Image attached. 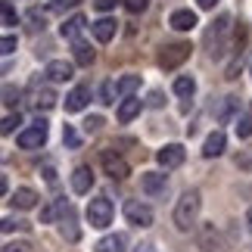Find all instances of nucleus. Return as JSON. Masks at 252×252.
I'll use <instances>...</instances> for the list:
<instances>
[{
	"mask_svg": "<svg viewBox=\"0 0 252 252\" xmlns=\"http://www.w3.org/2000/svg\"><path fill=\"white\" fill-rule=\"evenodd\" d=\"M199 209H202L199 190H187L178 199V206H174V227H178V230H190L193 224H196V218H199Z\"/></svg>",
	"mask_w": 252,
	"mask_h": 252,
	"instance_id": "nucleus-1",
	"label": "nucleus"
},
{
	"mask_svg": "<svg viewBox=\"0 0 252 252\" xmlns=\"http://www.w3.org/2000/svg\"><path fill=\"white\" fill-rule=\"evenodd\" d=\"M112 215H115V209H112V202L106 196H96V199H91V206H87V221H91V227H100V230L109 227Z\"/></svg>",
	"mask_w": 252,
	"mask_h": 252,
	"instance_id": "nucleus-2",
	"label": "nucleus"
},
{
	"mask_svg": "<svg viewBox=\"0 0 252 252\" xmlns=\"http://www.w3.org/2000/svg\"><path fill=\"white\" fill-rule=\"evenodd\" d=\"M19 150H41L44 143H47V122L44 119H37L32 128H25L22 134H19Z\"/></svg>",
	"mask_w": 252,
	"mask_h": 252,
	"instance_id": "nucleus-3",
	"label": "nucleus"
},
{
	"mask_svg": "<svg viewBox=\"0 0 252 252\" xmlns=\"http://www.w3.org/2000/svg\"><path fill=\"white\" fill-rule=\"evenodd\" d=\"M100 165H103V171L109 174L112 181H125L131 174V168H128V162H125L115 150H103L100 153Z\"/></svg>",
	"mask_w": 252,
	"mask_h": 252,
	"instance_id": "nucleus-4",
	"label": "nucleus"
},
{
	"mask_svg": "<svg viewBox=\"0 0 252 252\" xmlns=\"http://www.w3.org/2000/svg\"><path fill=\"white\" fill-rule=\"evenodd\" d=\"M190 53H193L190 44H171V47H165V50L159 53V65L162 69H178L181 63L190 60Z\"/></svg>",
	"mask_w": 252,
	"mask_h": 252,
	"instance_id": "nucleus-5",
	"label": "nucleus"
},
{
	"mask_svg": "<svg viewBox=\"0 0 252 252\" xmlns=\"http://www.w3.org/2000/svg\"><path fill=\"white\" fill-rule=\"evenodd\" d=\"M125 218H128L131 224H137V227H150L153 224V209L147 202H140V199H128L125 202Z\"/></svg>",
	"mask_w": 252,
	"mask_h": 252,
	"instance_id": "nucleus-6",
	"label": "nucleus"
},
{
	"mask_svg": "<svg viewBox=\"0 0 252 252\" xmlns=\"http://www.w3.org/2000/svg\"><path fill=\"white\" fill-rule=\"evenodd\" d=\"M184 159H187V150L181 147V143H168V147H162L159 153H156V162L162 168H178V165H184Z\"/></svg>",
	"mask_w": 252,
	"mask_h": 252,
	"instance_id": "nucleus-7",
	"label": "nucleus"
},
{
	"mask_svg": "<svg viewBox=\"0 0 252 252\" xmlns=\"http://www.w3.org/2000/svg\"><path fill=\"white\" fill-rule=\"evenodd\" d=\"M196 240H199V249L202 252H227V243L221 240V234L215 230V224H206V227L199 230Z\"/></svg>",
	"mask_w": 252,
	"mask_h": 252,
	"instance_id": "nucleus-8",
	"label": "nucleus"
},
{
	"mask_svg": "<svg viewBox=\"0 0 252 252\" xmlns=\"http://www.w3.org/2000/svg\"><path fill=\"white\" fill-rule=\"evenodd\" d=\"M140 190L147 193V196H162V193L168 190V178L159 174V171H147V174H140Z\"/></svg>",
	"mask_w": 252,
	"mask_h": 252,
	"instance_id": "nucleus-9",
	"label": "nucleus"
},
{
	"mask_svg": "<svg viewBox=\"0 0 252 252\" xmlns=\"http://www.w3.org/2000/svg\"><path fill=\"white\" fill-rule=\"evenodd\" d=\"M47 78H50V81H56V84H60V81H72L75 78V69H72V63H65V60H50V63H47Z\"/></svg>",
	"mask_w": 252,
	"mask_h": 252,
	"instance_id": "nucleus-10",
	"label": "nucleus"
},
{
	"mask_svg": "<svg viewBox=\"0 0 252 252\" xmlns=\"http://www.w3.org/2000/svg\"><path fill=\"white\" fill-rule=\"evenodd\" d=\"M168 25L174 28V32H193V28L199 25V19L193 9H174L171 19H168Z\"/></svg>",
	"mask_w": 252,
	"mask_h": 252,
	"instance_id": "nucleus-11",
	"label": "nucleus"
},
{
	"mask_svg": "<svg viewBox=\"0 0 252 252\" xmlns=\"http://www.w3.org/2000/svg\"><path fill=\"white\" fill-rule=\"evenodd\" d=\"M87 100H91V87H84V84L72 87V94L65 96V112H81L87 106Z\"/></svg>",
	"mask_w": 252,
	"mask_h": 252,
	"instance_id": "nucleus-12",
	"label": "nucleus"
},
{
	"mask_svg": "<svg viewBox=\"0 0 252 252\" xmlns=\"http://www.w3.org/2000/svg\"><path fill=\"white\" fill-rule=\"evenodd\" d=\"M224 147H227V137H224V131H212L209 137H206L202 156H206V159H215V156H221V153H224Z\"/></svg>",
	"mask_w": 252,
	"mask_h": 252,
	"instance_id": "nucleus-13",
	"label": "nucleus"
},
{
	"mask_svg": "<svg viewBox=\"0 0 252 252\" xmlns=\"http://www.w3.org/2000/svg\"><path fill=\"white\" fill-rule=\"evenodd\" d=\"M140 100H137V96H122V103H119V112H115V115H119V122L122 125H128L131 119H137V115H140Z\"/></svg>",
	"mask_w": 252,
	"mask_h": 252,
	"instance_id": "nucleus-14",
	"label": "nucleus"
},
{
	"mask_svg": "<svg viewBox=\"0 0 252 252\" xmlns=\"http://www.w3.org/2000/svg\"><path fill=\"white\" fill-rule=\"evenodd\" d=\"M91 187H94L91 168H87V165H78V168L72 171V190H75V193H91Z\"/></svg>",
	"mask_w": 252,
	"mask_h": 252,
	"instance_id": "nucleus-15",
	"label": "nucleus"
},
{
	"mask_svg": "<svg viewBox=\"0 0 252 252\" xmlns=\"http://www.w3.org/2000/svg\"><path fill=\"white\" fill-rule=\"evenodd\" d=\"M115 28H119V25H115V19H96V22L91 25V32H94V37L100 44H109L112 37H115Z\"/></svg>",
	"mask_w": 252,
	"mask_h": 252,
	"instance_id": "nucleus-16",
	"label": "nucleus"
},
{
	"mask_svg": "<svg viewBox=\"0 0 252 252\" xmlns=\"http://www.w3.org/2000/svg\"><path fill=\"white\" fill-rule=\"evenodd\" d=\"M84 25H87L84 16H72V19H65V22L60 25V34L65 37V41H78V34L84 32Z\"/></svg>",
	"mask_w": 252,
	"mask_h": 252,
	"instance_id": "nucleus-17",
	"label": "nucleus"
},
{
	"mask_svg": "<svg viewBox=\"0 0 252 252\" xmlns=\"http://www.w3.org/2000/svg\"><path fill=\"white\" fill-rule=\"evenodd\" d=\"M125 246H128V234H109V237H103L94 249L96 252H125Z\"/></svg>",
	"mask_w": 252,
	"mask_h": 252,
	"instance_id": "nucleus-18",
	"label": "nucleus"
},
{
	"mask_svg": "<svg viewBox=\"0 0 252 252\" xmlns=\"http://www.w3.org/2000/svg\"><path fill=\"white\" fill-rule=\"evenodd\" d=\"M13 206H16V209H34V206H37V193H34L32 187H19V190L13 193Z\"/></svg>",
	"mask_w": 252,
	"mask_h": 252,
	"instance_id": "nucleus-19",
	"label": "nucleus"
},
{
	"mask_svg": "<svg viewBox=\"0 0 252 252\" xmlns=\"http://www.w3.org/2000/svg\"><path fill=\"white\" fill-rule=\"evenodd\" d=\"M237 109H240V100L237 96H224V100H221V106L215 109V119L218 122H230L237 115Z\"/></svg>",
	"mask_w": 252,
	"mask_h": 252,
	"instance_id": "nucleus-20",
	"label": "nucleus"
},
{
	"mask_svg": "<svg viewBox=\"0 0 252 252\" xmlns=\"http://www.w3.org/2000/svg\"><path fill=\"white\" fill-rule=\"evenodd\" d=\"M72 56H75L78 65H91L94 63V50H91L87 41H72Z\"/></svg>",
	"mask_w": 252,
	"mask_h": 252,
	"instance_id": "nucleus-21",
	"label": "nucleus"
},
{
	"mask_svg": "<svg viewBox=\"0 0 252 252\" xmlns=\"http://www.w3.org/2000/svg\"><path fill=\"white\" fill-rule=\"evenodd\" d=\"M60 224H63V237H65V240H78V227H75V209H72V206H65Z\"/></svg>",
	"mask_w": 252,
	"mask_h": 252,
	"instance_id": "nucleus-22",
	"label": "nucleus"
},
{
	"mask_svg": "<svg viewBox=\"0 0 252 252\" xmlns=\"http://www.w3.org/2000/svg\"><path fill=\"white\" fill-rule=\"evenodd\" d=\"M140 87V75H125V78L115 81V94L122 96H134V91Z\"/></svg>",
	"mask_w": 252,
	"mask_h": 252,
	"instance_id": "nucleus-23",
	"label": "nucleus"
},
{
	"mask_svg": "<svg viewBox=\"0 0 252 252\" xmlns=\"http://www.w3.org/2000/svg\"><path fill=\"white\" fill-rule=\"evenodd\" d=\"M227 28H230V16H218V22H212V28H209L206 41H209V44H212V41H221V37L227 34Z\"/></svg>",
	"mask_w": 252,
	"mask_h": 252,
	"instance_id": "nucleus-24",
	"label": "nucleus"
},
{
	"mask_svg": "<svg viewBox=\"0 0 252 252\" xmlns=\"http://www.w3.org/2000/svg\"><path fill=\"white\" fill-rule=\"evenodd\" d=\"M19 96H22V91H19L16 84H3V87H0V103L9 106V109H16V106H19Z\"/></svg>",
	"mask_w": 252,
	"mask_h": 252,
	"instance_id": "nucleus-25",
	"label": "nucleus"
},
{
	"mask_svg": "<svg viewBox=\"0 0 252 252\" xmlns=\"http://www.w3.org/2000/svg\"><path fill=\"white\" fill-rule=\"evenodd\" d=\"M174 94H178V96H184V100H190V96L196 94V81H193L190 75H181V78L174 81Z\"/></svg>",
	"mask_w": 252,
	"mask_h": 252,
	"instance_id": "nucleus-26",
	"label": "nucleus"
},
{
	"mask_svg": "<svg viewBox=\"0 0 252 252\" xmlns=\"http://www.w3.org/2000/svg\"><path fill=\"white\" fill-rule=\"evenodd\" d=\"M34 106H37V109H53V106H56V94L50 91V87L37 91V94H34Z\"/></svg>",
	"mask_w": 252,
	"mask_h": 252,
	"instance_id": "nucleus-27",
	"label": "nucleus"
},
{
	"mask_svg": "<svg viewBox=\"0 0 252 252\" xmlns=\"http://www.w3.org/2000/svg\"><path fill=\"white\" fill-rule=\"evenodd\" d=\"M0 25H6V28L9 25H19V13L6 3V0H0Z\"/></svg>",
	"mask_w": 252,
	"mask_h": 252,
	"instance_id": "nucleus-28",
	"label": "nucleus"
},
{
	"mask_svg": "<svg viewBox=\"0 0 252 252\" xmlns=\"http://www.w3.org/2000/svg\"><path fill=\"white\" fill-rule=\"evenodd\" d=\"M63 143H65L69 150H78V147H81V137H78V131H75L72 125H65V128H63Z\"/></svg>",
	"mask_w": 252,
	"mask_h": 252,
	"instance_id": "nucleus-29",
	"label": "nucleus"
},
{
	"mask_svg": "<svg viewBox=\"0 0 252 252\" xmlns=\"http://www.w3.org/2000/svg\"><path fill=\"white\" fill-rule=\"evenodd\" d=\"M19 125H22V119H19V112H16V115H6V119H0V134L6 137V134H13V131L19 128Z\"/></svg>",
	"mask_w": 252,
	"mask_h": 252,
	"instance_id": "nucleus-30",
	"label": "nucleus"
},
{
	"mask_svg": "<svg viewBox=\"0 0 252 252\" xmlns=\"http://www.w3.org/2000/svg\"><path fill=\"white\" fill-rule=\"evenodd\" d=\"M237 137H252V115H237Z\"/></svg>",
	"mask_w": 252,
	"mask_h": 252,
	"instance_id": "nucleus-31",
	"label": "nucleus"
},
{
	"mask_svg": "<svg viewBox=\"0 0 252 252\" xmlns=\"http://www.w3.org/2000/svg\"><path fill=\"white\" fill-rule=\"evenodd\" d=\"M25 227H28L25 221H19V218H13V215L0 221V230H3V234H13V230H25Z\"/></svg>",
	"mask_w": 252,
	"mask_h": 252,
	"instance_id": "nucleus-32",
	"label": "nucleus"
},
{
	"mask_svg": "<svg viewBox=\"0 0 252 252\" xmlns=\"http://www.w3.org/2000/svg\"><path fill=\"white\" fill-rule=\"evenodd\" d=\"M75 6H78V0H50L47 3L50 13H65V9H75Z\"/></svg>",
	"mask_w": 252,
	"mask_h": 252,
	"instance_id": "nucleus-33",
	"label": "nucleus"
},
{
	"mask_svg": "<svg viewBox=\"0 0 252 252\" xmlns=\"http://www.w3.org/2000/svg\"><path fill=\"white\" fill-rule=\"evenodd\" d=\"M16 47H19V41L13 34H3L0 37V56H9V53H16Z\"/></svg>",
	"mask_w": 252,
	"mask_h": 252,
	"instance_id": "nucleus-34",
	"label": "nucleus"
},
{
	"mask_svg": "<svg viewBox=\"0 0 252 252\" xmlns=\"http://www.w3.org/2000/svg\"><path fill=\"white\" fill-rule=\"evenodd\" d=\"M100 128H103V115H87L84 119V131L87 134H96Z\"/></svg>",
	"mask_w": 252,
	"mask_h": 252,
	"instance_id": "nucleus-35",
	"label": "nucleus"
},
{
	"mask_svg": "<svg viewBox=\"0 0 252 252\" xmlns=\"http://www.w3.org/2000/svg\"><path fill=\"white\" fill-rule=\"evenodd\" d=\"M100 96H103V103H115V81H103Z\"/></svg>",
	"mask_w": 252,
	"mask_h": 252,
	"instance_id": "nucleus-36",
	"label": "nucleus"
},
{
	"mask_svg": "<svg viewBox=\"0 0 252 252\" xmlns=\"http://www.w3.org/2000/svg\"><path fill=\"white\" fill-rule=\"evenodd\" d=\"M147 6H150V0H125V9H128V13H143Z\"/></svg>",
	"mask_w": 252,
	"mask_h": 252,
	"instance_id": "nucleus-37",
	"label": "nucleus"
},
{
	"mask_svg": "<svg viewBox=\"0 0 252 252\" xmlns=\"http://www.w3.org/2000/svg\"><path fill=\"white\" fill-rule=\"evenodd\" d=\"M28 22H32V25H28V32H44V16L32 13V16H28Z\"/></svg>",
	"mask_w": 252,
	"mask_h": 252,
	"instance_id": "nucleus-38",
	"label": "nucleus"
},
{
	"mask_svg": "<svg viewBox=\"0 0 252 252\" xmlns=\"http://www.w3.org/2000/svg\"><path fill=\"white\" fill-rule=\"evenodd\" d=\"M147 103H150V106H156V109H159V106L165 103V100H162V91H153V94L147 96Z\"/></svg>",
	"mask_w": 252,
	"mask_h": 252,
	"instance_id": "nucleus-39",
	"label": "nucleus"
},
{
	"mask_svg": "<svg viewBox=\"0 0 252 252\" xmlns=\"http://www.w3.org/2000/svg\"><path fill=\"white\" fill-rule=\"evenodd\" d=\"M0 252H28V246H25V243H6Z\"/></svg>",
	"mask_w": 252,
	"mask_h": 252,
	"instance_id": "nucleus-40",
	"label": "nucleus"
},
{
	"mask_svg": "<svg viewBox=\"0 0 252 252\" xmlns=\"http://www.w3.org/2000/svg\"><path fill=\"white\" fill-rule=\"evenodd\" d=\"M94 6L100 9V13H106V9H112V6H115V0H94Z\"/></svg>",
	"mask_w": 252,
	"mask_h": 252,
	"instance_id": "nucleus-41",
	"label": "nucleus"
},
{
	"mask_svg": "<svg viewBox=\"0 0 252 252\" xmlns=\"http://www.w3.org/2000/svg\"><path fill=\"white\" fill-rule=\"evenodd\" d=\"M196 3H199V9H215L218 0H196Z\"/></svg>",
	"mask_w": 252,
	"mask_h": 252,
	"instance_id": "nucleus-42",
	"label": "nucleus"
},
{
	"mask_svg": "<svg viewBox=\"0 0 252 252\" xmlns=\"http://www.w3.org/2000/svg\"><path fill=\"white\" fill-rule=\"evenodd\" d=\"M134 252H156V246H153V243H140Z\"/></svg>",
	"mask_w": 252,
	"mask_h": 252,
	"instance_id": "nucleus-43",
	"label": "nucleus"
},
{
	"mask_svg": "<svg viewBox=\"0 0 252 252\" xmlns=\"http://www.w3.org/2000/svg\"><path fill=\"white\" fill-rule=\"evenodd\" d=\"M44 178H47V181H50V184H53V181H56V171H53L50 165H47V168H44Z\"/></svg>",
	"mask_w": 252,
	"mask_h": 252,
	"instance_id": "nucleus-44",
	"label": "nucleus"
},
{
	"mask_svg": "<svg viewBox=\"0 0 252 252\" xmlns=\"http://www.w3.org/2000/svg\"><path fill=\"white\" fill-rule=\"evenodd\" d=\"M6 187H9V181H6V174H0V196L6 193Z\"/></svg>",
	"mask_w": 252,
	"mask_h": 252,
	"instance_id": "nucleus-45",
	"label": "nucleus"
},
{
	"mask_svg": "<svg viewBox=\"0 0 252 252\" xmlns=\"http://www.w3.org/2000/svg\"><path fill=\"white\" fill-rule=\"evenodd\" d=\"M246 224H249V230H252V209H249V215H246Z\"/></svg>",
	"mask_w": 252,
	"mask_h": 252,
	"instance_id": "nucleus-46",
	"label": "nucleus"
}]
</instances>
